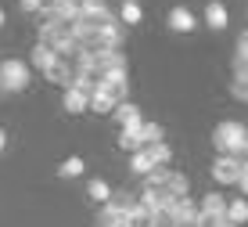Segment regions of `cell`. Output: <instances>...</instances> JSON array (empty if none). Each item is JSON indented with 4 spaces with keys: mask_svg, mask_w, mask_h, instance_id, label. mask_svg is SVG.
Segmentation results:
<instances>
[{
    "mask_svg": "<svg viewBox=\"0 0 248 227\" xmlns=\"http://www.w3.org/2000/svg\"><path fill=\"white\" fill-rule=\"evenodd\" d=\"M245 123H237V119H223L216 130H212V148H216L219 155H237L241 159L245 155Z\"/></svg>",
    "mask_w": 248,
    "mask_h": 227,
    "instance_id": "1",
    "label": "cell"
},
{
    "mask_svg": "<svg viewBox=\"0 0 248 227\" xmlns=\"http://www.w3.org/2000/svg\"><path fill=\"white\" fill-rule=\"evenodd\" d=\"M25 87H29V65L18 62V58H4L0 62V90L22 94Z\"/></svg>",
    "mask_w": 248,
    "mask_h": 227,
    "instance_id": "2",
    "label": "cell"
},
{
    "mask_svg": "<svg viewBox=\"0 0 248 227\" xmlns=\"http://www.w3.org/2000/svg\"><path fill=\"white\" fill-rule=\"evenodd\" d=\"M123 43H126V25L115 18H105L97 25V36H93V43H90V51H97V47H105V51H123Z\"/></svg>",
    "mask_w": 248,
    "mask_h": 227,
    "instance_id": "3",
    "label": "cell"
},
{
    "mask_svg": "<svg viewBox=\"0 0 248 227\" xmlns=\"http://www.w3.org/2000/svg\"><path fill=\"white\" fill-rule=\"evenodd\" d=\"M166 220L173 224V227H194L198 224V206H194V198H173L166 209Z\"/></svg>",
    "mask_w": 248,
    "mask_h": 227,
    "instance_id": "4",
    "label": "cell"
},
{
    "mask_svg": "<svg viewBox=\"0 0 248 227\" xmlns=\"http://www.w3.org/2000/svg\"><path fill=\"white\" fill-rule=\"evenodd\" d=\"M166 25H169V33H180V36H187V33H194V29H198V18H194V11H191V7L176 4V7H169Z\"/></svg>",
    "mask_w": 248,
    "mask_h": 227,
    "instance_id": "5",
    "label": "cell"
},
{
    "mask_svg": "<svg viewBox=\"0 0 248 227\" xmlns=\"http://www.w3.org/2000/svg\"><path fill=\"white\" fill-rule=\"evenodd\" d=\"M212 177H216L219 184H237V177H241V159H237V155H216V159H212Z\"/></svg>",
    "mask_w": 248,
    "mask_h": 227,
    "instance_id": "6",
    "label": "cell"
},
{
    "mask_svg": "<svg viewBox=\"0 0 248 227\" xmlns=\"http://www.w3.org/2000/svg\"><path fill=\"white\" fill-rule=\"evenodd\" d=\"M40 15H44V18H58V22L68 25V22L79 18V4H76V0H47Z\"/></svg>",
    "mask_w": 248,
    "mask_h": 227,
    "instance_id": "7",
    "label": "cell"
},
{
    "mask_svg": "<svg viewBox=\"0 0 248 227\" xmlns=\"http://www.w3.org/2000/svg\"><path fill=\"white\" fill-rule=\"evenodd\" d=\"M198 213H202L209 224H219V220H227V198L219 195V191H209V195L202 198Z\"/></svg>",
    "mask_w": 248,
    "mask_h": 227,
    "instance_id": "8",
    "label": "cell"
},
{
    "mask_svg": "<svg viewBox=\"0 0 248 227\" xmlns=\"http://www.w3.org/2000/svg\"><path fill=\"white\" fill-rule=\"evenodd\" d=\"M40 29V40L36 43H47V47H54L58 51V43L68 40V25L65 22H58V18H44V25H36Z\"/></svg>",
    "mask_w": 248,
    "mask_h": 227,
    "instance_id": "9",
    "label": "cell"
},
{
    "mask_svg": "<svg viewBox=\"0 0 248 227\" xmlns=\"http://www.w3.org/2000/svg\"><path fill=\"white\" fill-rule=\"evenodd\" d=\"M137 202L148 209V213H166L169 202H173V195H169V191H162V188H144Z\"/></svg>",
    "mask_w": 248,
    "mask_h": 227,
    "instance_id": "10",
    "label": "cell"
},
{
    "mask_svg": "<svg viewBox=\"0 0 248 227\" xmlns=\"http://www.w3.org/2000/svg\"><path fill=\"white\" fill-rule=\"evenodd\" d=\"M205 25H209L212 33H223L230 25V15H227L223 0H209V4H205Z\"/></svg>",
    "mask_w": 248,
    "mask_h": 227,
    "instance_id": "11",
    "label": "cell"
},
{
    "mask_svg": "<svg viewBox=\"0 0 248 227\" xmlns=\"http://www.w3.org/2000/svg\"><path fill=\"white\" fill-rule=\"evenodd\" d=\"M93 62H97V76H101V72H112V69H130L123 51H105V47L93 51Z\"/></svg>",
    "mask_w": 248,
    "mask_h": 227,
    "instance_id": "12",
    "label": "cell"
},
{
    "mask_svg": "<svg viewBox=\"0 0 248 227\" xmlns=\"http://www.w3.org/2000/svg\"><path fill=\"white\" fill-rule=\"evenodd\" d=\"M87 98H90V94L76 90V87H65V94H62V108L68 112V116H83V112H87Z\"/></svg>",
    "mask_w": 248,
    "mask_h": 227,
    "instance_id": "13",
    "label": "cell"
},
{
    "mask_svg": "<svg viewBox=\"0 0 248 227\" xmlns=\"http://www.w3.org/2000/svg\"><path fill=\"white\" fill-rule=\"evenodd\" d=\"M47 83H58V87H68V83H72V76H76V69H72V62H65V58H58V62L54 65H50L47 69Z\"/></svg>",
    "mask_w": 248,
    "mask_h": 227,
    "instance_id": "14",
    "label": "cell"
},
{
    "mask_svg": "<svg viewBox=\"0 0 248 227\" xmlns=\"http://www.w3.org/2000/svg\"><path fill=\"white\" fill-rule=\"evenodd\" d=\"M112 119L119 126H130V123H144V116H140V108H137L133 101H119L115 108H112Z\"/></svg>",
    "mask_w": 248,
    "mask_h": 227,
    "instance_id": "15",
    "label": "cell"
},
{
    "mask_svg": "<svg viewBox=\"0 0 248 227\" xmlns=\"http://www.w3.org/2000/svg\"><path fill=\"white\" fill-rule=\"evenodd\" d=\"M79 4V15H87L93 22H105L112 18V7H108V0H76Z\"/></svg>",
    "mask_w": 248,
    "mask_h": 227,
    "instance_id": "16",
    "label": "cell"
},
{
    "mask_svg": "<svg viewBox=\"0 0 248 227\" xmlns=\"http://www.w3.org/2000/svg\"><path fill=\"white\" fill-rule=\"evenodd\" d=\"M115 98L112 94H105V90H93L90 98H87V112H97V116H112V108H115Z\"/></svg>",
    "mask_w": 248,
    "mask_h": 227,
    "instance_id": "17",
    "label": "cell"
},
{
    "mask_svg": "<svg viewBox=\"0 0 248 227\" xmlns=\"http://www.w3.org/2000/svg\"><path fill=\"white\" fill-rule=\"evenodd\" d=\"M29 62L36 65L40 72H47V69L58 62V51H54V47H47V43H36V47H32V58H29Z\"/></svg>",
    "mask_w": 248,
    "mask_h": 227,
    "instance_id": "18",
    "label": "cell"
},
{
    "mask_svg": "<svg viewBox=\"0 0 248 227\" xmlns=\"http://www.w3.org/2000/svg\"><path fill=\"white\" fill-rule=\"evenodd\" d=\"M140 18H144V7L137 4V0H123L119 4V22L130 29V25H140Z\"/></svg>",
    "mask_w": 248,
    "mask_h": 227,
    "instance_id": "19",
    "label": "cell"
},
{
    "mask_svg": "<svg viewBox=\"0 0 248 227\" xmlns=\"http://www.w3.org/2000/svg\"><path fill=\"white\" fill-rule=\"evenodd\" d=\"M162 191H169V195H173V198H184L187 191H191V180H187L184 173L169 170V177H166V184H162Z\"/></svg>",
    "mask_w": 248,
    "mask_h": 227,
    "instance_id": "20",
    "label": "cell"
},
{
    "mask_svg": "<svg viewBox=\"0 0 248 227\" xmlns=\"http://www.w3.org/2000/svg\"><path fill=\"white\" fill-rule=\"evenodd\" d=\"M227 220L237 227L248 224V198H227Z\"/></svg>",
    "mask_w": 248,
    "mask_h": 227,
    "instance_id": "21",
    "label": "cell"
},
{
    "mask_svg": "<svg viewBox=\"0 0 248 227\" xmlns=\"http://www.w3.org/2000/svg\"><path fill=\"white\" fill-rule=\"evenodd\" d=\"M151 170H155V162H151L148 148H140V152H130V173H137V177H148Z\"/></svg>",
    "mask_w": 248,
    "mask_h": 227,
    "instance_id": "22",
    "label": "cell"
},
{
    "mask_svg": "<svg viewBox=\"0 0 248 227\" xmlns=\"http://www.w3.org/2000/svg\"><path fill=\"white\" fill-rule=\"evenodd\" d=\"M87 195H90L97 206H105L108 198H112V184H108V180H101V177H93V180H87Z\"/></svg>",
    "mask_w": 248,
    "mask_h": 227,
    "instance_id": "23",
    "label": "cell"
},
{
    "mask_svg": "<svg viewBox=\"0 0 248 227\" xmlns=\"http://www.w3.org/2000/svg\"><path fill=\"white\" fill-rule=\"evenodd\" d=\"M83 170H87V162L79 159V155H68V159L58 166V177H65V180H72V177H83Z\"/></svg>",
    "mask_w": 248,
    "mask_h": 227,
    "instance_id": "24",
    "label": "cell"
},
{
    "mask_svg": "<svg viewBox=\"0 0 248 227\" xmlns=\"http://www.w3.org/2000/svg\"><path fill=\"white\" fill-rule=\"evenodd\" d=\"M155 141H162V126H158V123H148V119H144V123H140V134H137V144L148 148V144H155Z\"/></svg>",
    "mask_w": 248,
    "mask_h": 227,
    "instance_id": "25",
    "label": "cell"
},
{
    "mask_svg": "<svg viewBox=\"0 0 248 227\" xmlns=\"http://www.w3.org/2000/svg\"><path fill=\"white\" fill-rule=\"evenodd\" d=\"M148 155H151V162H155V166H169V162H173V148H169L166 141L148 144Z\"/></svg>",
    "mask_w": 248,
    "mask_h": 227,
    "instance_id": "26",
    "label": "cell"
},
{
    "mask_svg": "<svg viewBox=\"0 0 248 227\" xmlns=\"http://www.w3.org/2000/svg\"><path fill=\"white\" fill-rule=\"evenodd\" d=\"M234 47H237L234 62H245V65H248V29L241 33V36H237V43H234Z\"/></svg>",
    "mask_w": 248,
    "mask_h": 227,
    "instance_id": "27",
    "label": "cell"
},
{
    "mask_svg": "<svg viewBox=\"0 0 248 227\" xmlns=\"http://www.w3.org/2000/svg\"><path fill=\"white\" fill-rule=\"evenodd\" d=\"M44 4H47V0H18V7L25 15H40V11H44Z\"/></svg>",
    "mask_w": 248,
    "mask_h": 227,
    "instance_id": "28",
    "label": "cell"
},
{
    "mask_svg": "<svg viewBox=\"0 0 248 227\" xmlns=\"http://www.w3.org/2000/svg\"><path fill=\"white\" fill-rule=\"evenodd\" d=\"M230 94H234L237 101H248V83H237L234 80V83H230Z\"/></svg>",
    "mask_w": 248,
    "mask_h": 227,
    "instance_id": "29",
    "label": "cell"
},
{
    "mask_svg": "<svg viewBox=\"0 0 248 227\" xmlns=\"http://www.w3.org/2000/svg\"><path fill=\"white\" fill-rule=\"evenodd\" d=\"M237 188H241V195L248 198V173H241V177H237Z\"/></svg>",
    "mask_w": 248,
    "mask_h": 227,
    "instance_id": "30",
    "label": "cell"
},
{
    "mask_svg": "<svg viewBox=\"0 0 248 227\" xmlns=\"http://www.w3.org/2000/svg\"><path fill=\"white\" fill-rule=\"evenodd\" d=\"M4 148H7V130L0 126V152H4Z\"/></svg>",
    "mask_w": 248,
    "mask_h": 227,
    "instance_id": "31",
    "label": "cell"
},
{
    "mask_svg": "<svg viewBox=\"0 0 248 227\" xmlns=\"http://www.w3.org/2000/svg\"><path fill=\"white\" fill-rule=\"evenodd\" d=\"M212 227H237V224H230V220H219V224H212Z\"/></svg>",
    "mask_w": 248,
    "mask_h": 227,
    "instance_id": "32",
    "label": "cell"
},
{
    "mask_svg": "<svg viewBox=\"0 0 248 227\" xmlns=\"http://www.w3.org/2000/svg\"><path fill=\"white\" fill-rule=\"evenodd\" d=\"M4 22H7V15H4V7H0V29H4Z\"/></svg>",
    "mask_w": 248,
    "mask_h": 227,
    "instance_id": "33",
    "label": "cell"
},
{
    "mask_svg": "<svg viewBox=\"0 0 248 227\" xmlns=\"http://www.w3.org/2000/svg\"><path fill=\"white\" fill-rule=\"evenodd\" d=\"M241 173H248V155H245V159H241Z\"/></svg>",
    "mask_w": 248,
    "mask_h": 227,
    "instance_id": "34",
    "label": "cell"
},
{
    "mask_svg": "<svg viewBox=\"0 0 248 227\" xmlns=\"http://www.w3.org/2000/svg\"><path fill=\"white\" fill-rule=\"evenodd\" d=\"M245 155H248V130H245ZM245 155H241V159H245Z\"/></svg>",
    "mask_w": 248,
    "mask_h": 227,
    "instance_id": "35",
    "label": "cell"
}]
</instances>
